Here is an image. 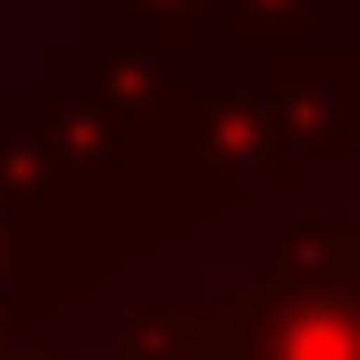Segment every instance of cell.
<instances>
[{"label": "cell", "mask_w": 360, "mask_h": 360, "mask_svg": "<svg viewBox=\"0 0 360 360\" xmlns=\"http://www.w3.org/2000/svg\"><path fill=\"white\" fill-rule=\"evenodd\" d=\"M210 17H218V0H92L101 42H151V51L193 42Z\"/></svg>", "instance_id": "1"}, {"label": "cell", "mask_w": 360, "mask_h": 360, "mask_svg": "<svg viewBox=\"0 0 360 360\" xmlns=\"http://www.w3.org/2000/svg\"><path fill=\"white\" fill-rule=\"evenodd\" d=\"M218 17L243 34H302L319 17V0H218Z\"/></svg>", "instance_id": "2"}, {"label": "cell", "mask_w": 360, "mask_h": 360, "mask_svg": "<svg viewBox=\"0 0 360 360\" xmlns=\"http://www.w3.org/2000/svg\"><path fill=\"white\" fill-rule=\"evenodd\" d=\"M0 269H8V218H0Z\"/></svg>", "instance_id": "3"}]
</instances>
